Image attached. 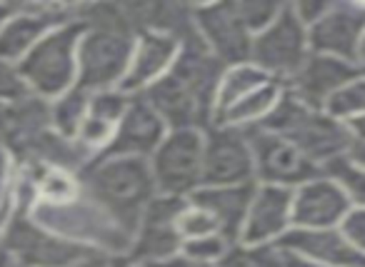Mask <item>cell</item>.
<instances>
[{"label": "cell", "mask_w": 365, "mask_h": 267, "mask_svg": "<svg viewBox=\"0 0 365 267\" xmlns=\"http://www.w3.org/2000/svg\"><path fill=\"white\" fill-rule=\"evenodd\" d=\"M220 75L223 66L205 51L198 36H193L182 43L170 73L143 98L155 108L170 130H205L215 120V93Z\"/></svg>", "instance_id": "cell-1"}, {"label": "cell", "mask_w": 365, "mask_h": 267, "mask_svg": "<svg viewBox=\"0 0 365 267\" xmlns=\"http://www.w3.org/2000/svg\"><path fill=\"white\" fill-rule=\"evenodd\" d=\"M81 23L78 43V85L86 90L120 88L135 46L133 28L123 3H76Z\"/></svg>", "instance_id": "cell-2"}, {"label": "cell", "mask_w": 365, "mask_h": 267, "mask_svg": "<svg viewBox=\"0 0 365 267\" xmlns=\"http://www.w3.org/2000/svg\"><path fill=\"white\" fill-rule=\"evenodd\" d=\"M81 177L88 195L108 215L115 217L130 235L135 232L145 207L160 195L150 170V160H143V157H96Z\"/></svg>", "instance_id": "cell-3"}, {"label": "cell", "mask_w": 365, "mask_h": 267, "mask_svg": "<svg viewBox=\"0 0 365 267\" xmlns=\"http://www.w3.org/2000/svg\"><path fill=\"white\" fill-rule=\"evenodd\" d=\"M255 130L273 132L293 142L318 167L348 155L355 137L348 122L330 115L325 108H313L285 90L270 117Z\"/></svg>", "instance_id": "cell-4"}, {"label": "cell", "mask_w": 365, "mask_h": 267, "mask_svg": "<svg viewBox=\"0 0 365 267\" xmlns=\"http://www.w3.org/2000/svg\"><path fill=\"white\" fill-rule=\"evenodd\" d=\"M11 210L3 225L0 247L16 260L18 267H73L88 250L58 237L31 217V195L21 180H13Z\"/></svg>", "instance_id": "cell-5"}, {"label": "cell", "mask_w": 365, "mask_h": 267, "mask_svg": "<svg viewBox=\"0 0 365 267\" xmlns=\"http://www.w3.org/2000/svg\"><path fill=\"white\" fill-rule=\"evenodd\" d=\"M31 217L58 237L83 250H130L133 235L110 217L88 192L66 205H31Z\"/></svg>", "instance_id": "cell-6"}, {"label": "cell", "mask_w": 365, "mask_h": 267, "mask_svg": "<svg viewBox=\"0 0 365 267\" xmlns=\"http://www.w3.org/2000/svg\"><path fill=\"white\" fill-rule=\"evenodd\" d=\"M81 23L71 21L51 31L21 63L23 83L28 93L53 103L63 93L78 85V43H81Z\"/></svg>", "instance_id": "cell-7"}, {"label": "cell", "mask_w": 365, "mask_h": 267, "mask_svg": "<svg viewBox=\"0 0 365 267\" xmlns=\"http://www.w3.org/2000/svg\"><path fill=\"white\" fill-rule=\"evenodd\" d=\"M310 56L308 26L293 11V3H285L273 23L253 38L250 63L258 66L270 80L288 85Z\"/></svg>", "instance_id": "cell-8"}, {"label": "cell", "mask_w": 365, "mask_h": 267, "mask_svg": "<svg viewBox=\"0 0 365 267\" xmlns=\"http://www.w3.org/2000/svg\"><path fill=\"white\" fill-rule=\"evenodd\" d=\"M203 152L205 130L182 127L170 130L155 155L150 157V170L160 195L188 200L203 185Z\"/></svg>", "instance_id": "cell-9"}, {"label": "cell", "mask_w": 365, "mask_h": 267, "mask_svg": "<svg viewBox=\"0 0 365 267\" xmlns=\"http://www.w3.org/2000/svg\"><path fill=\"white\" fill-rule=\"evenodd\" d=\"M193 28L203 48L223 68L250 63L255 36L238 16L235 0L193 3Z\"/></svg>", "instance_id": "cell-10"}, {"label": "cell", "mask_w": 365, "mask_h": 267, "mask_svg": "<svg viewBox=\"0 0 365 267\" xmlns=\"http://www.w3.org/2000/svg\"><path fill=\"white\" fill-rule=\"evenodd\" d=\"M255 182V157L250 132L230 125L205 127L203 185H245Z\"/></svg>", "instance_id": "cell-11"}, {"label": "cell", "mask_w": 365, "mask_h": 267, "mask_svg": "<svg viewBox=\"0 0 365 267\" xmlns=\"http://www.w3.org/2000/svg\"><path fill=\"white\" fill-rule=\"evenodd\" d=\"M76 21V3H18V11L0 31V61H23L58 26Z\"/></svg>", "instance_id": "cell-12"}, {"label": "cell", "mask_w": 365, "mask_h": 267, "mask_svg": "<svg viewBox=\"0 0 365 267\" xmlns=\"http://www.w3.org/2000/svg\"><path fill=\"white\" fill-rule=\"evenodd\" d=\"M180 197L158 195L150 205L145 207L130 242V260L135 265H150V262H165L180 255L182 237L178 232V212L182 207Z\"/></svg>", "instance_id": "cell-13"}, {"label": "cell", "mask_w": 365, "mask_h": 267, "mask_svg": "<svg viewBox=\"0 0 365 267\" xmlns=\"http://www.w3.org/2000/svg\"><path fill=\"white\" fill-rule=\"evenodd\" d=\"M255 157V182L295 190L303 182L323 175V167L305 157L293 142L265 130H248Z\"/></svg>", "instance_id": "cell-14"}, {"label": "cell", "mask_w": 365, "mask_h": 267, "mask_svg": "<svg viewBox=\"0 0 365 267\" xmlns=\"http://www.w3.org/2000/svg\"><path fill=\"white\" fill-rule=\"evenodd\" d=\"M365 36V3H330L328 13L308 28L310 53L358 63Z\"/></svg>", "instance_id": "cell-15"}, {"label": "cell", "mask_w": 365, "mask_h": 267, "mask_svg": "<svg viewBox=\"0 0 365 267\" xmlns=\"http://www.w3.org/2000/svg\"><path fill=\"white\" fill-rule=\"evenodd\" d=\"M353 202L345 190L323 172L293 190L295 230H333L343 222Z\"/></svg>", "instance_id": "cell-16"}, {"label": "cell", "mask_w": 365, "mask_h": 267, "mask_svg": "<svg viewBox=\"0 0 365 267\" xmlns=\"http://www.w3.org/2000/svg\"><path fill=\"white\" fill-rule=\"evenodd\" d=\"M182 43L185 41L165 33H138L120 90H125L128 95H145L155 83H160L170 73L180 56Z\"/></svg>", "instance_id": "cell-17"}, {"label": "cell", "mask_w": 365, "mask_h": 267, "mask_svg": "<svg viewBox=\"0 0 365 267\" xmlns=\"http://www.w3.org/2000/svg\"><path fill=\"white\" fill-rule=\"evenodd\" d=\"M293 230V190L278 185H255L240 242L278 245Z\"/></svg>", "instance_id": "cell-18"}, {"label": "cell", "mask_w": 365, "mask_h": 267, "mask_svg": "<svg viewBox=\"0 0 365 267\" xmlns=\"http://www.w3.org/2000/svg\"><path fill=\"white\" fill-rule=\"evenodd\" d=\"M365 75V70L358 63L340 61V58L330 56H318L310 53L308 61L303 63V68L298 70V75L285 85V90L293 93L295 98H300L303 103L313 108H325V103L335 95L338 90H343L348 83H353L355 78Z\"/></svg>", "instance_id": "cell-19"}, {"label": "cell", "mask_w": 365, "mask_h": 267, "mask_svg": "<svg viewBox=\"0 0 365 267\" xmlns=\"http://www.w3.org/2000/svg\"><path fill=\"white\" fill-rule=\"evenodd\" d=\"M170 127L165 125L158 110L143 95H133L125 115L115 130L110 150L106 155H123V157H143L150 160Z\"/></svg>", "instance_id": "cell-20"}, {"label": "cell", "mask_w": 365, "mask_h": 267, "mask_svg": "<svg viewBox=\"0 0 365 267\" xmlns=\"http://www.w3.org/2000/svg\"><path fill=\"white\" fill-rule=\"evenodd\" d=\"M133 95H128L120 88H108V90H96L91 95V110L78 130L76 140L88 155L103 157L110 150L115 140V130L130 105Z\"/></svg>", "instance_id": "cell-21"}, {"label": "cell", "mask_w": 365, "mask_h": 267, "mask_svg": "<svg viewBox=\"0 0 365 267\" xmlns=\"http://www.w3.org/2000/svg\"><path fill=\"white\" fill-rule=\"evenodd\" d=\"M278 245L290 255H300L320 265L365 267V252L350 245L338 227L333 230H295L293 227Z\"/></svg>", "instance_id": "cell-22"}, {"label": "cell", "mask_w": 365, "mask_h": 267, "mask_svg": "<svg viewBox=\"0 0 365 267\" xmlns=\"http://www.w3.org/2000/svg\"><path fill=\"white\" fill-rule=\"evenodd\" d=\"M255 185L258 182H245V185H200L188 200L205 207L218 220L220 232L228 240L238 242L245 225V217H248L250 202H253Z\"/></svg>", "instance_id": "cell-23"}, {"label": "cell", "mask_w": 365, "mask_h": 267, "mask_svg": "<svg viewBox=\"0 0 365 267\" xmlns=\"http://www.w3.org/2000/svg\"><path fill=\"white\" fill-rule=\"evenodd\" d=\"M283 93H285V85H280V83H275V80L265 83L258 90L245 95L243 100L230 105L225 112H220V115L215 117V122L240 127V130H255V127H260L270 117V112L275 110V105L280 103Z\"/></svg>", "instance_id": "cell-24"}, {"label": "cell", "mask_w": 365, "mask_h": 267, "mask_svg": "<svg viewBox=\"0 0 365 267\" xmlns=\"http://www.w3.org/2000/svg\"><path fill=\"white\" fill-rule=\"evenodd\" d=\"M265 83H270V78L253 63H238V66L223 68L218 93H215V117L228 110L230 105H235L238 100H243L245 95H250L253 90H258Z\"/></svg>", "instance_id": "cell-25"}, {"label": "cell", "mask_w": 365, "mask_h": 267, "mask_svg": "<svg viewBox=\"0 0 365 267\" xmlns=\"http://www.w3.org/2000/svg\"><path fill=\"white\" fill-rule=\"evenodd\" d=\"M91 90L76 85L73 90L63 93L61 98L51 103V122L53 130L61 132L63 137L76 140L78 130H81L83 120H86L88 110H91Z\"/></svg>", "instance_id": "cell-26"}, {"label": "cell", "mask_w": 365, "mask_h": 267, "mask_svg": "<svg viewBox=\"0 0 365 267\" xmlns=\"http://www.w3.org/2000/svg\"><path fill=\"white\" fill-rule=\"evenodd\" d=\"M218 267H285V250L280 245H250L238 240Z\"/></svg>", "instance_id": "cell-27"}, {"label": "cell", "mask_w": 365, "mask_h": 267, "mask_svg": "<svg viewBox=\"0 0 365 267\" xmlns=\"http://www.w3.org/2000/svg\"><path fill=\"white\" fill-rule=\"evenodd\" d=\"M323 172L343 187L345 195L353 202V207H365V167L355 165L348 155H343L338 160L328 162L323 167Z\"/></svg>", "instance_id": "cell-28"}, {"label": "cell", "mask_w": 365, "mask_h": 267, "mask_svg": "<svg viewBox=\"0 0 365 267\" xmlns=\"http://www.w3.org/2000/svg\"><path fill=\"white\" fill-rule=\"evenodd\" d=\"M175 225H178V232H180L182 242L198 240V237H208V235H218L220 232L218 220H215L205 207L195 205V202H190V200L182 202ZM220 235H223V232H220Z\"/></svg>", "instance_id": "cell-29"}, {"label": "cell", "mask_w": 365, "mask_h": 267, "mask_svg": "<svg viewBox=\"0 0 365 267\" xmlns=\"http://www.w3.org/2000/svg\"><path fill=\"white\" fill-rule=\"evenodd\" d=\"M325 110L343 122L365 117V75L355 78L343 90L335 93V95L325 103Z\"/></svg>", "instance_id": "cell-30"}, {"label": "cell", "mask_w": 365, "mask_h": 267, "mask_svg": "<svg viewBox=\"0 0 365 267\" xmlns=\"http://www.w3.org/2000/svg\"><path fill=\"white\" fill-rule=\"evenodd\" d=\"M233 240H228L225 235H208V237H198V240H188L182 242L180 255L188 257L193 262H200V265H213L218 267L220 260L225 257V252L230 250Z\"/></svg>", "instance_id": "cell-31"}, {"label": "cell", "mask_w": 365, "mask_h": 267, "mask_svg": "<svg viewBox=\"0 0 365 267\" xmlns=\"http://www.w3.org/2000/svg\"><path fill=\"white\" fill-rule=\"evenodd\" d=\"M285 3H273V0H235L238 16L243 18L245 28L253 36H258L260 31L270 26L278 18V13L283 11Z\"/></svg>", "instance_id": "cell-32"}, {"label": "cell", "mask_w": 365, "mask_h": 267, "mask_svg": "<svg viewBox=\"0 0 365 267\" xmlns=\"http://www.w3.org/2000/svg\"><path fill=\"white\" fill-rule=\"evenodd\" d=\"M23 95H28V88L18 73V66L0 61V103H13Z\"/></svg>", "instance_id": "cell-33"}, {"label": "cell", "mask_w": 365, "mask_h": 267, "mask_svg": "<svg viewBox=\"0 0 365 267\" xmlns=\"http://www.w3.org/2000/svg\"><path fill=\"white\" fill-rule=\"evenodd\" d=\"M73 267H135L128 252L113 250H88Z\"/></svg>", "instance_id": "cell-34"}, {"label": "cell", "mask_w": 365, "mask_h": 267, "mask_svg": "<svg viewBox=\"0 0 365 267\" xmlns=\"http://www.w3.org/2000/svg\"><path fill=\"white\" fill-rule=\"evenodd\" d=\"M338 230L343 232L350 245L365 252V207H350V212L343 217Z\"/></svg>", "instance_id": "cell-35"}, {"label": "cell", "mask_w": 365, "mask_h": 267, "mask_svg": "<svg viewBox=\"0 0 365 267\" xmlns=\"http://www.w3.org/2000/svg\"><path fill=\"white\" fill-rule=\"evenodd\" d=\"M328 8H330V0H300V3H293V11L298 13V18L308 28L313 23H318L328 13Z\"/></svg>", "instance_id": "cell-36"}, {"label": "cell", "mask_w": 365, "mask_h": 267, "mask_svg": "<svg viewBox=\"0 0 365 267\" xmlns=\"http://www.w3.org/2000/svg\"><path fill=\"white\" fill-rule=\"evenodd\" d=\"M13 180H16V160H13L6 142L0 140V197H6L11 192Z\"/></svg>", "instance_id": "cell-37"}, {"label": "cell", "mask_w": 365, "mask_h": 267, "mask_svg": "<svg viewBox=\"0 0 365 267\" xmlns=\"http://www.w3.org/2000/svg\"><path fill=\"white\" fill-rule=\"evenodd\" d=\"M285 267H330V265H320V262L305 260V257H300V255H290V252H285Z\"/></svg>", "instance_id": "cell-38"}, {"label": "cell", "mask_w": 365, "mask_h": 267, "mask_svg": "<svg viewBox=\"0 0 365 267\" xmlns=\"http://www.w3.org/2000/svg\"><path fill=\"white\" fill-rule=\"evenodd\" d=\"M348 157L355 162V165L365 167V140H355L353 147H350V152H348Z\"/></svg>", "instance_id": "cell-39"}, {"label": "cell", "mask_w": 365, "mask_h": 267, "mask_svg": "<svg viewBox=\"0 0 365 267\" xmlns=\"http://www.w3.org/2000/svg\"><path fill=\"white\" fill-rule=\"evenodd\" d=\"M18 11V3H8V0H0V31L6 28V23L13 18V13Z\"/></svg>", "instance_id": "cell-40"}, {"label": "cell", "mask_w": 365, "mask_h": 267, "mask_svg": "<svg viewBox=\"0 0 365 267\" xmlns=\"http://www.w3.org/2000/svg\"><path fill=\"white\" fill-rule=\"evenodd\" d=\"M350 132H353L355 140H365V117H358V120H350L348 122Z\"/></svg>", "instance_id": "cell-41"}, {"label": "cell", "mask_w": 365, "mask_h": 267, "mask_svg": "<svg viewBox=\"0 0 365 267\" xmlns=\"http://www.w3.org/2000/svg\"><path fill=\"white\" fill-rule=\"evenodd\" d=\"M0 267H18L16 260H13V257L8 255V252L3 250V247H0Z\"/></svg>", "instance_id": "cell-42"}, {"label": "cell", "mask_w": 365, "mask_h": 267, "mask_svg": "<svg viewBox=\"0 0 365 267\" xmlns=\"http://www.w3.org/2000/svg\"><path fill=\"white\" fill-rule=\"evenodd\" d=\"M8 207H11V192H8L6 197H0V220H3V217H6Z\"/></svg>", "instance_id": "cell-43"}, {"label": "cell", "mask_w": 365, "mask_h": 267, "mask_svg": "<svg viewBox=\"0 0 365 267\" xmlns=\"http://www.w3.org/2000/svg\"><path fill=\"white\" fill-rule=\"evenodd\" d=\"M358 66L365 70V36H363V43H360V51H358Z\"/></svg>", "instance_id": "cell-44"}, {"label": "cell", "mask_w": 365, "mask_h": 267, "mask_svg": "<svg viewBox=\"0 0 365 267\" xmlns=\"http://www.w3.org/2000/svg\"><path fill=\"white\" fill-rule=\"evenodd\" d=\"M135 267H170V260H165V262H150V265H135Z\"/></svg>", "instance_id": "cell-45"}, {"label": "cell", "mask_w": 365, "mask_h": 267, "mask_svg": "<svg viewBox=\"0 0 365 267\" xmlns=\"http://www.w3.org/2000/svg\"><path fill=\"white\" fill-rule=\"evenodd\" d=\"M11 202H13V197H11ZM8 210H11V207H8ZM6 217H8V212H6ZM6 217L0 220V240H3V225H6Z\"/></svg>", "instance_id": "cell-46"}, {"label": "cell", "mask_w": 365, "mask_h": 267, "mask_svg": "<svg viewBox=\"0 0 365 267\" xmlns=\"http://www.w3.org/2000/svg\"><path fill=\"white\" fill-rule=\"evenodd\" d=\"M3 110H6V103H0V120H3Z\"/></svg>", "instance_id": "cell-47"}]
</instances>
